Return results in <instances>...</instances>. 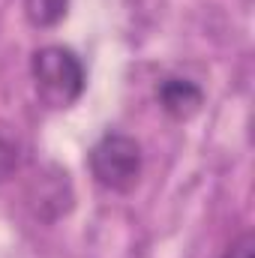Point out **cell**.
Segmentation results:
<instances>
[{"mask_svg":"<svg viewBox=\"0 0 255 258\" xmlns=\"http://www.w3.org/2000/svg\"><path fill=\"white\" fill-rule=\"evenodd\" d=\"M36 93L51 108H69L84 90V66L63 45H45L30 60Z\"/></svg>","mask_w":255,"mask_h":258,"instance_id":"6da1fadb","label":"cell"},{"mask_svg":"<svg viewBox=\"0 0 255 258\" xmlns=\"http://www.w3.org/2000/svg\"><path fill=\"white\" fill-rule=\"evenodd\" d=\"M90 171L99 186L111 192H129L141 177V147L129 135H105L90 150Z\"/></svg>","mask_w":255,"mask_h":258,"instance_id":"7a4b0ae2","label":"cell"},{"mask_svg":"<svg viewBox=\"0 0 255 258\" xmlns=\"http://www.w3.org/2000/svg\"><path fill=\"white\" fill-rule=\"evenodd\" d=\"M156 99H159V105H162V111H165L168 117H174V120H189V117H195V114L201 111V105H204V90H201L195 81H189V78L171 75V78L159 81Z\"/></svg>","mask_w":255,"mask_h":258,"instance_id":"3957f363","label":"cell"},{"mask_svg":"<svg viewBox=\"0 0 255 258\" xmlns=\"http://www.w3.org/2000/svg\"><path fill=\"white\" fill-rule=\"evenodd\" d=\"M30 201L36 204V213L45 216V207L54 204V213L60 216L69 210L72 204V189H69V180H66V171L51 168V174H42L36 180V192L30 195Z\"/></svg>","mask_w":255,"mask_h":258,"instance_id":"277c9868","label":"cell"},{"mask_svg":"<svg viewBox=\"0 0 255 258\" xmlns=\"http://www.w3.org/2000/svg\"><path fill=\"white\" fill-rule=\"evenodd\" d=\"M66 6L69 0H24V12L27 21L33 27H54L66 18Z\"/></svg>","mask_w":255,"mask_h":258,"instance_id":"5b68a950","label":"cell"},{"mask_svg":"<svg viewBox=\"0 0 255 258\" xmlns=\"http://www.w3.org/2000/svg\"><path fill=\"white\" fill-rule=\"evenodd\" d=\"M15 165H18V147H15L12 138H6V135L0 132V183H3L6 177H12Z\"/></svg>","mask_w":255,"mask_h":258,"instance_id":"8992f818","label":"cell"},{"mask_svg":"<svg viewBox=\"0 0 255 258\" xmlns=\"http://www.w3.org/2000/svg\"><path fill=\"white\" fill-rule=\"evenodd\" d=\"M219 258H255V237H252V231H243L237 240H231Z\"/></svg>","mask_w":255,"mask_h":258,"instance_id":"52a82bcc","label":"cell"}]
</instances>
